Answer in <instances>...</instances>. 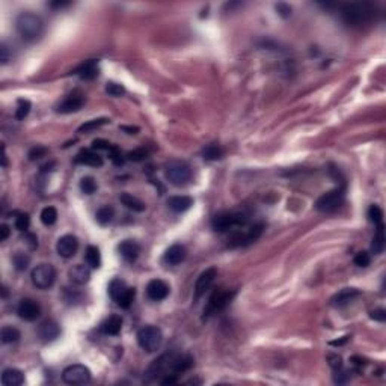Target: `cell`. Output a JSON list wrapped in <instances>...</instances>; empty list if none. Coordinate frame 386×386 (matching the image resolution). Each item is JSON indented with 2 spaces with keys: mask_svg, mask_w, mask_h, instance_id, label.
Masks as SVG:
<instances>
[{
  "mask_svg": "<svg viewBox=\"0 0 386 386\" xmlns=\"http://www.w3.org/2000/svg\"><path fill=\"white\" fill-rule=\"evenodd\" d=\"M193 365V359L189 355H180L175 352L161 355L155 359L150 368L147 370V376L150 379H157L158 376H168V374H180L187 371Z\"/></svg>",
  "mask_w": 386,
  "mask_h": 386,
  "instance_id": "cell-1",
  "label": "cell"
},
{
  "mask_svg": "<svg viewBox=\"0 0 386 386\" xmlns=\"http://www.w3.org/2000/svg\"><path fill=\"white\" fill-rule=\"evenodd\" d=\"M344 23L352 27H360L374 18V6L371 3H345L341 6Z\"/></svg>",
  "mask_w": 386,
  "mask_h": 386,
  "instance_id": "cell-2",
  "label": "cell"
},
{
  "mask_svg": "<svg viewBox=\"0 0 386 386\" xmlns=\"http://www.w3.org/2000/svg\"><path fill=\"white\" fill-rule=\"evenodd\" d=\"M15 29L17 33L22 36L25 41H36V39L43 35L44 23L43 18L32 14V12H23L20 14L15 20Z\"/></svg>",
  "mask_w": 386,
  "mask_h": 386,
  "instance_id": "cell-3",
  "label": "cell"
},
{
  "mask_svg": "<svg viewBox=\"0 0 386 386\" xmlns=\"http://www.w3.org/2000/svg\"><path fill=\"white\" fill-rule=\"evenodd\" d=\"M109 294L113 299V302H116L118 307L127 309L131 307V303L136 297V290L127 287L126 282H123L121 279H113L109 285Z\"/></svg>",
  "mask_w": 386,
  "mask_h": 386,
  "instance_id": "cell-4",
  "label": "cell"
},
{
  "mask_svg": "<svg viewBox=\"0 0 386 386\" xmlns=\"http://www.w3.org/2000/svg\"><path fill=\"white\" fill-rule=\"evenodd\" d=\"M165 177L172 186L182 187L190 182L192 180V169L187 163L182 161H172L165 169Z\"/></svg>",
  "mask_w": 386,
  "mask_h": 386,
  "instance_id": "cell-5",
  "label": "cell"
},
{
  "mask_svg": "<svg viewBox=\"0 0 386 386\" xmlns=\"http://www.w3.org/2000/svg\"><path fill=\"white\" fill-rule=\"evenodd\" d=\"M137 342L140 349H144L148 353L157 352L163 342V334L155 326H145L137 332Z\"/></svg>",
  "mask_w": 386,
  "mask_h": 386,
  "instance_id": "cell-6",
  "label": "cell"
},
{
  "mask_svg": "<svg viewBox=\"0 0 386 386\" xmlns=\"http://www.w3.org/2000/svg\"><path fill=\"white\" fill-rule=\"evenodd\" d=\"M30 279L36 288L47 290L56 281V270L51 264H38L30 273Z\"/></svg>",
  "mask_w": 386,
  "mask_h": 386,
  "instance_id": "cell-7",
  "label": "cell"
},
{
  "mask_svg": "<svg viewBox=\"0 0 386 386\" xmlns=\"http://www.w3.org/2000/svg\"><path fill=\"white\" fill-rule=\"evenodd\" d=\"M345 192L342 187H338L335 190H331L320 196L315 202V208L321 213H332L336 211L342 204H344Z\"/></svg>",
  "mask_w": 386,
  "mask_h": 386,
  "instance_id": "cell-8",
  "label": "cell"
},
{
  "mask_svg": "<svg viewBox=\"0 0 386 386\" xmlns=\"http://www.w3.org/2000/svg\"><path fill=\"white\" fill-rule=\"evenodd\" d=\"M246 223V216H243L240 213H222L213 217L211 220V227L214 231L219 232H225L228 230H232L235 227H241Z\"/></svg>",
  "mask_w": 386,
  "mask_h": 386,
  "instance_id": "cell-9",
  "label": "cell"
},
{
  "mask_svg": "<svg viewBox=\"0 0 386 386\" xmlns=\"http://www.w3.org/2000/svg\"><path fill=\"white\" fill-rule=\"evenodd\" d=\"M62 380L68 385H85L91 382V370L85 365H70L62 371Z\"/></svg>",
  "mask_w": 386,
  "mask_h": 386,
  "instance_id": "cell-10",
  "label": "cell"
},
{
  "mask_svg": "<svg viewBox=\"0 0 386 386\" xmlns=\"http://www.w3.org/2000/svg\"><path fill=\"white\" fill-rule=\"evenodd\" d=\"M17 314L20 318H23L26 321H35L39 318L41 315V307H39V303L33 299H22L17 307Z\"/></svg>",
  "mask_w": 386,
  "mask_h": 386,
  "instance_id": "cell-11",
  "label": "cell"
},
{
  "mask_svg": "<svg viewBox=\"0 0 386 386\" xmlns=\"http://www.w3.org/2000/svg\"><path fill=\"white\" fill-rule=\"evenodd\" d=\"M234 294H235L234 291L216 290V291L211 294L210 300H208V307H207V309H206L207 315H211L213 312L220 311V309L225 308L227 305H230V302H231V299L234 297Z\"/></svg>",
  "mask_w": 386,
  "mask_h": 386,
  "instance_id": "cell-12",
  "label": "cell"
},
{
  "mask_svg": "<svg viewBox=\"0 0 386 386\" xmlns=\"http://www.w3.org/2000/svg\"><path fill=\"white\" fill-rule=\"evenodd\" d=\"M216 276H217L216 267H210L199 275V278L196 279V283H195V300H198L199 297H202L206 294V291H208V288L213 285Z\"/></svg>",
  "mask_w": 386,
  "mask_h": 386,
  "instance_id": "cell-13",
  "label": "cell"
},
{
  "mask_svg": "<svg viewBox=\"0 0 386 386\" xmlns=\"http://www.w3.org/2000/svg\"><path fill=\"white\" fill-rule=\"evenodd\" d=\"M85 104V95L82 92H73L68 97H65V100L62 103H59L56 107V112L59 113H73V112H78L80 109L83 107Z\"/></svg>",
  "mask_w": 386,
  "mask_h": 386,
  "instance_id": "cell-14",
  "label": "cell"
},
{
  "mask_svg": "<svg viewBox=\"0 0 386 386\" xmlns=\"http://www.w3.org/2000/svg\"><path fill=\"white\" fill-rule=\"evenodd\" d=\"M77 249H78V240L73 234H67L64 237H60L56 243V251L62 258L74 257Z\"/></svg>",
  "mask_w": 386,
  "mask_h": 386,
  "instance_id": "cell-15",
  "label": "cell"
},
{
  "mask_svg": "<svg viewBox=\"0 0 386 386\" xmlns=\"http://www.w3.org/2000/svg\"><path fill=\"white\" fill-rule=\"evenodd\" d=\"M169 294V285L161 279H153L148 282L147 285V296L154 300V302H160L166 299Z\"/></svg>",
  "mask_w": 386,
  "mask_h": 386,
  "instance_id": "cell-16",
  "label": "cell"
},
{
  "mask_svg": "<svg viewBox=\"0 0 386 386\" xmlns=\"http://www.w3.org/2000/svg\"><path fill=\"white\" fill-rule=\"evenodd\" d=\"M68 278L73 283H76V285H85L86 282H89L91 272L86 266H83V264H76V266H73L68 270Z\"/></svg>",
  "mask_w": 386,
  "mask_h": 386,
  "instance_id": "cell-17",
  "label": "cell"
},
{
  "mask_svg": "<svg viewBox=\"0 0 386 386\" xmlns=\"http://www.w3.org/2000/svg\"><path fill=\"white\" fill-rule=\"evenodd\" d=\"M187 257V251L182 245H172L166 252H165V262L169 266H178L180 262H182Z\"/></svg>",
  "mask_w": 386,
  "mask_h": 386,
  "instance_id": "cell-18",
  "label": "cell"
},
{
  "mask_svg": "<svg viewBox=\"0 0 386 386\" xmlns=\"http://www.w3.org/2000/svg\"><path fill=\"white\" fill-rule=\"evenodd\" d=\"M76 163L94 166V168H101L103 166V158H101L94 150H82L76 155Z\"/></svg>",
  "mask_w": 386,
  "mask_h": 386,
  "instance_id": "cell-19",
  "label": "cell"
},
{
  "mask_svg": "<svg viewBox=\"0 0 386 386\" xmlns=\"http://www.w3.org/2000/svg\"><path fill=\"white\" fill-rule=\"evenodd\" d=\"M118 252L121 254V257H123L126 261L133 262L139 257L140 248H139L137 243L133 241V240H124V241H121L118 245Z\"/></svg>",
  "mask_w": 386,
  "mask_h": 386,
  "instance_id": "cell-20",
  "label": "cell"
},
{
  "mask_svg": "<svg viewBox=\"0 0 386 386\" xmlns=\"http://www.w3.org/2000/svg\"><path fill=\"white\" fill-rule=\"evenodd\" d=\"M39 336H41L44 341H54L59 335H60V328L59 324L53 320H46L41 326H39L38 331Z\"/></svg>",
  "mask_w": 386,
  "mask_h": 386,
  "instance_id": "cell-21",
  "label": "cell"
},
{
  "mask_svg": "<svg viewBox=\"0 0 386 386\" xmlns=\"http://www.w3.org/2000/svg\"><path fill=\"white\" fill-rule=\"evenodd\" d=\"M166 204L175 213H184L193 206V199L190 196H171Z\"/></svg>",
  "mask_w": 386,
  "mask_h": 386,
  "instance_id": "cell-22",
  "label": "cell"
},
{
  "mask_svg": "<svg viewBox=\"0 0 386 386\" xmlns=\"http://www.w3.org/2000/svg\"><path fill=\"white\" fill-rule=\"evenodd\" d=\"M359 294L360 293L356 288H344V290H341L339 293H336L331 299V305H332V307H344V305H347L353 299H356Z\"/></svg>",
  "mask_w": 386,
  "mask_h": 386,
  "instance_id": "cell-23",
  "label": "cell"
},
{
  "mask_svg": "<svg viewBox=\"0 0 386 386\" xmlns=\"http://www.w3.org/2000/svg\"><path fill=\"white\" fill-rule=\"evenodd\" d=\"M2 383L5 386H20L25 383V374L17 368H6L2 374Z\"/></svg>",
  "mask_w": 386,
  "mask_h": 386,
  "instance_id": "cell-24",
  "label": "cell"
},
{
  "mask_svg": "<svg viewBox=\"0 0 386 386\" xmlns=\"http://www.w3.org/2000/svg\"><path fill=\"white\" fill-rule=\"evenodd\" d=\"M121 328H123V318L119 315H112L101 324L100 331L104 335H118L121 332Z\"/></svg>",
  "mask_w": 386,
  "mask_h": 386,
  "instance_id": "cell-25",
  "label": "cell"
},
{
  "mask_svg": "<svg viewBox=\"0 0 386 386\" xmlns=\"http://www.w3.org/2000/svg\"><path fill=\"white\" fill-rule=\"evenodd\" d=\"M74 74L80 76V77L85 78V80H91V78H94V77L98 76V62H97V60H94V59H92V60H88V62L80 65V67L74 71Z\"/></svg>",
  "mask_w": 386,
  "mask_h": 386,
  "instance_id": "cell-26",
  "label": "cell"
},
{
  "mask_svg": "<svg viewBox=\"0 0 386 386\" xmlns=\"http://www.w3.org/2000/svg\"><path fill=\"white\" fill-rule=\"evenodd\" d=\"M119 201H121V204H123L124 207H127L129 210H131V211L140 213V211L145 210V204H144V202H142L140 199H137V198H134V196H131V195H129V193H123V195H121V196H119Z\"/></svg>",
  "mask_w": 386,
  "mask_h": 386,
  "instance_id": "cell-27",
  "label": "cell"
},
{
  "mask_svg": "<svg viewBox=\"0 0 386 386\" xmlns=\"http://www.w3.org/2000/svg\"><path fill=\"white\" fill-rule=\"evenodd\" d=\"M86 262L91 269H100L101 267V254L97 246H88L85 252Z\"/></svg>",
  "mask_w": 386,
  "mask_h": 386,
  "instance_id": "cell-28",
  "label": "cell"
},
{
  "mask_svg": "<svg viewBox=\"0 0 386 386\" xmlns=\"http://www.w3.org/2000/svg\"><path fill=\"white\" fill-rule=\"evenodd\" d=\"M371 249L374 254H382L385 249V225H377V231L374 234L373 243H371Z\"/></svg>",
  "mask_w": 386,
  "mask_h": 386,
  "instance_id": "cell-29",
  "label": "cell"
},
{
  "mask_svg": "<svg viewBox=\"0 0 386 386\" xmlns=\"http://www.w3.org/2000/svg\"><path fill=\"white\" fill-rule=\"evenodd\" d=\"M202 157L208 161H213V160H219L223 157V150L220 148L219 144H210L207 145L204 150H202Z\"/></svg>",
  "mask_w": 386,
  "mask_h": 386,
  "instance_id": "cell-30",
  "label": "cell"
},
{
  "mask_svg": "<svg viewBox=\"0 0 386 386\" xmlns=\"http://www.w3.org/2000/svg\"><path fill=\"white\" fill-rule=\"evenodd\" d=\"M20 336H22V334H20L18 329L12 328V326H5L2 329V332H0V339H2L3 344H12V342H17L20 339Z\"/></svg>",
  "mask_w": 386,
  "mask_h": 386,
  "instance_id": "cell-31",
  "label": "cell"
},
{
  "mask_svg": "<svg viewBox=\"0 0 386 386\" xmlns=\"http://www.w3.org/2000/svg\"><path fill=\"white\" fill-rule=\"evenodd\" d=\"M113 214H115V210L112 207H109V206H104V207H101L97 211L95 219H97V222L100 223V225H107V223L112 222Z\"/></svg>",
  "mask_w": 386,
  "mask_h": 386,
  "instance_id": "cell-32",
  "label": "cell"
},
{
  "mask_svg": "<svg viewBox=\"0 0 386 386\" xmlns=\"http://www.w3.org/2000/svg\"><path fill=\"white\" fill-rule=\"evenodd\" d=\"M110 121L107 118H98V119H92V121H88V123H85L83 126H80L78 127V133H89L95 129H100V127H103L106 124H109Z\"/></svg>",
  "mask_w": 386,
  "mask_h": 386,
  "instance_id": "cell-33",
  "label": "cell"
},
{
  "mask_svg": "<svg viewBox=\"0 0 386 386\" xmlns=\"http://www.w3.org/2000/svg\"><path fill=\"white\" fill-rule=\"evenodd\" d=\"M57 220V210L54 207H46L41 211V222L44 223L46 227H51L54 225Z\"/></svg>",
  "mask_w": 386,
  "mask_h": 386,
  "instance_id": "cell-34",
  "label": "cell"
},
{
  "mask_svg": "<svg viewBox=\"0 0 386 386\" xmlns=\"http://www.w3.org/2000/svg\"><path fill=\"white\" fill-rule=\"evenodd\" d=\"M30 107H32V104H30L29 100H18L17 110H15V118H17L18 121H23V119L29 115Z\"/></svg>",
  "mask_w": 386,
  "mask_h": 386,
  "instance_id": "cell-35",
  "label": "cell"
},
{
  "mask_svg": "<svg viewBox=\"0 0 386 386\" xmlns=\"http://www.w3.org/2000/svg\"><path fill=\"white\" fill-rule=\"evenodd\" d=\"M12 261H14V266H15V269H17L18 272H25V270L27 269V266H29L30 258H29L26 254H23V252H17V254L14 255Z\"/></svg>",
  "mask_w": 386,
  "mask_h": 386,
  "instance_id": "cell-36",
  "label": "cell"
},
{
  "mask_svg": "<svg viewBox=\"0 0 386 386\" xmlns=\"http://www.w3.org/2000/svg\"><path fill=\"white\" fill-rule=\"evenodd\" d=\"M80 190L85 195H92L97 190V182L92 177H83L80 180Z\"/></svg>",
  "mask_w": 386,
  "mask_h": 386,
  "instance_id": "cell-37",
  "label": "cell"
},
{
  "mask_svg": "<svg viewBox=\"0 0 386 386\" xmlns=\"http://www.w3.org/2000/svg\"><path fill=\"white\" fill-rule=\"evenodd\" d=\"M368 219L374 223V225H382L383 223V211L379 206H371L368 208Z\"/></svg>",
  "mask_w": 386,
  "mask_h": 386,
  "instance_id": "cell-38",
  "label": "cell"
},
{
  "mask_svg": "<svg viewBox=\"0 0 386 386\" xmlns=\"http://www.w3.org/2000/svg\"><path fill=\"white\" fill-rule=\"evenodd\" d=\"M29 225H30V217H29V214L27 213H20L17 217H15V228L18 230V231H27L29 230Z\"/></svg>",
  "mask_w": 386,
  "mask_h": 386,
  "instance_id": "cell-39",
  "label": "cell"
},
{
  "mask_svg": "<svg viewBox=\"0 0 386 386\" xmlns=\"http://www.w3.org/2000/svg\"><path fill=\"white\" fill-rule=\"evenodd\" d=\"M355 264L358 267H368L370 266V262H371V257H370V254L368 252H365V251H362V252H358L356 255H355Z\"/></svg>",
  "mask_w": 386,
  "mask_h": 386,
  "instance_id": "cell-40",
  "label": "cell"
},
{
  "mask_svg": "<svg viewBox=\"0 0 386 386\" xmlns=\"http://www.w3.org/2000/svg\"><path fill=\"white\" fill-rule=\"evenodd\" d=\"M106 92L112 97H121L123 94H126V89L123 85L115 83V82H107L106 85Z\"/></svg>",
  "mask_w": 386,
  "mask_h": 386,
  "instance_id": "cell-41",
  "label": "cell"
},
{
  "mask_svg": "<svg viewBox=\"0 0 386 386\" xmlns=\"http://www.w3.org/2000/svg\"><path fill=\"white\" fill-rule=\"evenodd\" d=\"M109 157H110V160L113 161V165H116V166H123L124 161H126V158L123 157L121 151H119L116 147H113V145H112V148L109 150Z\"/></svg>",
  "mask_w": 386,
  "mask_h": 386,
  "instance_id": "cell-42",
  "label": "cell"
},
{
  "mask_svg": "<svg viewBox=\"0 0 386 386\" xmlns=\"http://www.w3.org/2000/svg\"><path fill=\"white\" fill-rule=\"evenodd\" d=\"M350 380V373L349 371H345L341 368L335 370V374H334V382L338 383V385H342V383H347Z\"/></svg>",
  "mask_w": 386,
  "mask_h": 386,
  "instance_id": "cell-43",
  "label": "cell"
},
{
  "mask_svg": "<svg viewBox=\"0 0 386 386\" xmlns=\"http://www.w3.org/2000/svg\"><path fill=\"white\" fill-rule=\"evenodd\" d=\"M148 157V151L145 148H139V150H134L129 154V158L131 161H144L145 158Z\"/></svg>",
  "mask_w": 386,
  "mask_h": 386,
  "instance_id": "cell-44",
  "label": "cell"
},
{
  "mask_svg": "<svg viewBox=\"0 0 386 386\" xmlns=\"http://www.w3.org/2000/svg\"><path fill=\"white\" fill-rule=\"evenodd\" d=\"M47 154V150L44 147H35L29 151V158L33 161V160H38V158H41Z\"/></svg>",
  "mask_w": 386,
  "mask_h": 386,
  "instance_id": "cell-45",
  "label": "cell"
},
{
  "mask_svg": "<svg viewBox=\"0 0 386 386\" xmlns=\"http://www.w3.org/2000/svg\"><path fill=\"white\" fill-rule=\"evenodd\" d=\"M110 148H112V145L104 139H95L92 142V150H106V151H109Z\"/></svg>",
  "mask_w": 386,
  "mask_h": 386,
  "instance_id": "cell-46",
  "label": "cell"
},
{
  "mask_svg": "<svg viewBox=\"0 0 386 386\" xmlns=\"http://www.w3.org/2000/svg\"><path fill=\"white\" fill-rule=\"evenodd\" d=\"M276 11H278V14H279L281 17H283V18H287V17L291 15V6L287 5V3H282V2L276 5Z\"/></svg>",
  "mask_w": 386,
  "mask_h": 386,
  "instance_id": "cell-47",
  "label": "cell"
},
{
  "mask_svg": "<svg viewBox=\"0 0 386 386\" xmlns=\"http://www.w3.org/2000/svg\"><path fill=\"white\" fill-rule=\"evenodd\" d=\"M65 300L68 302V303H76V302H80V294L73 288V290H70V288H65Z\"/></svg>",
  "mask_w": 386,
  "mask_h": 386,
  "instance_id": "cell-48",
  "label": "cell"
},
{
  "mask_svg": "<svg viewBox=\"0 0 386 386\" xmlns=\"http://www.w3.org/2000/svg\"><path fill=\"white\" fill-rule=\"evenodd\" d=\"M370 317H371L374 321L383 323V321L386 320V311H385L383 308H377V309H374V311L370 312Z\"/></svg>",
  "mask_w": 386,
  "mask_h": 386,
  "instance_id": "cell-49",
  "label": "cell"
},
{
  "mask_svg": "<svg viewBox=\"0 0 386 386\" xmlns=\"http://www.w3.org/2000/svg\"><path fill=\"white\" fill-rule=\"evenodd\" d=\"M329 365H331L334 370L341 368V367H342V359H341V356H338V355H331V356H329Z\"/></svg>",
  "mask_w": 386,
  "mask_h": 386,
  "instance_id": "cell-50",
  "label": "cell"
},
{
  "mask_svg": "<svg viewBox=\"0 0 386 386\" xmlns=\"http://www.w3.org/2000/svg\"><path fill=\"white\" fill-rule=\"evenodd\" d=\"M0 60H2V64H6L8 60H9V54H8V49L5 44H2V47H0Z\"/></svg>",
  "mask_w": 386,
  "mask_h": 386,
  "instance_id": "cell-51",
  "label": "cell"
},
{
  "mask_svg": "<svg viewBox=\"0 0 386 386\" xmlns=\"http://www.w3.org/2000/svg\"><path fill=\"white\" fill-rule=\"evenodd\" d=\"M9 227L8 225H2L0 227V241H5L9 237Z\"/></svg>",
  "mask_w": 386,
  "mask_h": 386,
  "instance_id": "cell-52",
  "label": "cell"
},
{
  "mask_svg": "<svg viewBox=\"0 0 386 386\" xmlns=\"http://www.w3.org/2000/svg\"><path fill=\"white\" fill-rule=\"evenodd\" d=\"M160 383L161 385H174V383H177V374H168L165 379L160 380Z\"/></svg>",
  "mask_w": 386,
  "mask_h": 386,
  "instance_id": "cell-53",
  "label": "cell"
},
{
  "mask_svg": "<svg viewBox=\"0 0 386 386\" xmlns=\"http://www.w3.org/2000/svg\"><path fill=\"white\" fill-rule=\"evenodd\" d=\"M26 240H27V243L30 245V249H35V248L38 246V241H36V237H35V235L29 234V235H26Z\"/></svg>",
  "mask_w": 386,
  "mask_h": 386,
  "instance_id": "cell-54",
  "label": "cell"
},
{
  "mask_svg": "<svg viewBox=\"0 0 386 386\" xmlns=\"http://www.w3.org/2000/svg\"><path fill=\"white\" fill-rule=\"evenodd\" d=\"M123 131H129V134H137L139 129L137 127H127V126H123V127H119Z\"/></svg>",
  "mask_w": 386,
  "mask_h": 386,
  "instance_id": "cell-55",
  "label": "cell"
},
{
  "mask_svg": "<svg viewBox=\"0 0 386 386\" xmlns=\"http://www.w3.org/2000/svg\"><path fill=\"white\" fill-rule=\"evenodd\" d=\"M347 339H349V336H344V339H341V341H332L331 344H332V345H341V344H344Z\"/></svg>",
  "mask_w": 386,
  "mask_h": 386,
  "instance_id": "cell-56",
  "label": "cell"
},
{
  "mask_svg": "<svg viewBox=\"0 0 386 386\" xmlns=\"http://www.w3.org/2000/svg\"><path fill=\"white\" fill-rule=\"evenodd\" d=\"M65 5H68V3H65V2H57V3H50V6H59V8H62V6H65Z\"/></svg>",
  "mask_w": 386,
  "mask_h": 386,
  "instance_id": "cell-57",
  "label": "cell"
}]
</instances>
